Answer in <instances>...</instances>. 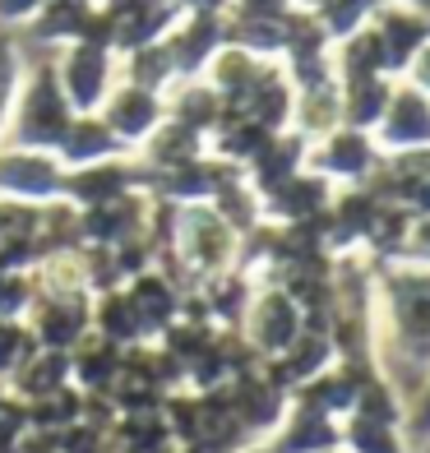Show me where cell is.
<instances>
[{
  "mask_svg": "<svg viewBox=\"0 0 430 453\" xmlns=\"http://www.w3.org/2000/svg\"><path fill=\"white\" fill-rule=\"evenodd\" d=\"M375 315L384 342L398 365L417 370L426 380L430 370V269L421 264H375Z\"/></svg>",
  "mask_w": 430,
  "mask_h": 453,
  "instance_id": "obj_1",
  "label": "cell"
},
{
  "mask_svg": "<svg viewBox=\"0 0 430 453\" xmlns=\"http://www.w3.org/2000/svg\"><path fill=\"white\" fill-rule=\"evenodd\" d=\"M375 143L384 157H398V153H426L430 149V97L417 93L412 84L394 88L388 107L375 126Z\"/></svg>",
  "mask_w": 430,
  "mask_h": 453,
  "instance_id": "obj_2",
  "label": "cell"
},
{
  "mask_svg": "<svg viewBox=\"0 0 430 453\" xmlns=\"http://www.w3.org/2000/svg\"><path fill=\"white\" fill-rule=\"evenodd\" d=\"M384 162L380 153V143L375 134H365V130H334L329 139H324V149H319V167L324 176H334V180H347V185H361V180H371V172Z\"/></svg>",
  "mask_w": 430,
  "mask_h": 453,
  "instance_id": "obj_3",
  "label": "cell"
},
{
  "mask_svg": "<svg viewBox=\"0 0 430 453\" xmlns=\"http://www.w3.org/2000/svg\"><path fill=\"white\" fill-rule=\"evenodd\" d=\"M301 334H305V311L287 292H269L255 305V342L264 347V352L282 357Z\"/></svg>",
  "mask_w": 430,
  "mask_h": 453,
  "instance_id": "obj_4",
  "label": "cell"
},
{
  "mask_svg": "<svg viewBox=\"0 0 430 453\" xmlns=\"http://www.w3.org/2000/svg\"><path fill=\"white\" fill-rule=\"evenodd\" d=\"M334 449H342V421L319 417L311 407H301L273 444V453H334Z\"/></svg>",
  "mask_w": 430,
  "mask_h": 453,
  "instance_id": "obj_5",
  "label": "cell"
},
{
  "mask_svg": "<svg viewBox=\"0 0 430 453\" xmlns=\"http://www.w3.org/2000/svg\"><path fill=\"white\" fill-rule=\"evenodd\" d=\"M342 453H417V449L407 444V430H398V426L347 417L342 421Z\"/></svg>",
  "mask_w": 430,
  "mask_h": 453,
  "instance_id": "obj_6",
  "label": "cell"
},
{
  "mask_svg": "<svg viewBox=\"0 0 430 453\" xmlns=\"http://www.w3.org/2000/svg\"><path fill=\"white\" fill-rule=\"evenodd\" d=\"M407 444L412 449H426L430 444V370H426V380L417 384V394L407 398Z\"/></svg>",
  "mask_w": 430,
  "mask_h": 453,
  "instance_id": "obj_7",
  "label": "cell"
},
{
  "mask_svg": "<svg viewBox=\"0 0 430 453\" xmlns=\"http://www.w3.org/2000/svg\"><path fill=\"white\" fill-rule=\"evenodd\" d=\"M403 259H407V264H421V269H430V213H417V218H412V232H407Z\"/></svg>",
  "mask_w": 430,
  "mask_h": 453,
  "instance_id": "obj_8",
  "label": "cell"
},
{
  "mask_svg": "<svg viewBox=\"0 0 430 453\" xmlns=\"http://www.w3.org/2000/svg\"><path fill=\"white\" fill-rule=\"evenodd\" d=\"M407 84H412L417 93H426V97H430V42L412 56V65H407Z\"/></svg>",
  "mask_w": 430,
  "mask_h": 453,
  "instance_id": "obj_9",
  "label": "cell"
}]
</instances>
